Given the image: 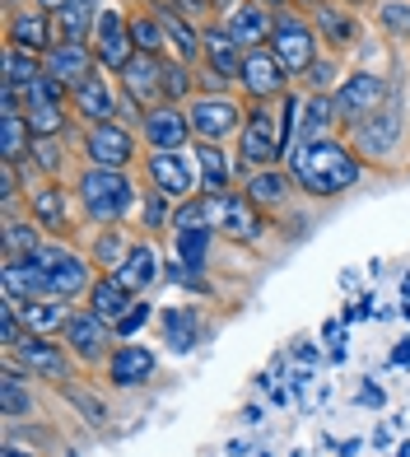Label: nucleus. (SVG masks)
<instances>
[{"label": "nucleus", "instance_id": "obj_1", "mask_svg": "<svg viewBox=\"0 0 410 457\" xmlns=\"http://www.w3.org/2000/svg\"><path fill=\"white\" fill-rule=\"evenodd\" d=\"M387 79H392V85H387V98L364 121H355V127L345 131L350 150L364 163H392L401 154V145H406V131H410V75H406V66H397Z\"/></svg>", "mask_w": 410, "mask_h": 457}, {"label": "nucleus", "instance_id": "obj_2", "mask_svg": "<svg viewBox=\"0 0 410 457\" xmlns=\"http://www.w3.org/2000/svg\"><path fill=\"white\" fill-rule=\"evenodd\" d=\"M284 169H290V178L299 182L303 196H340L350 192V187L364 178V159L350 150V140L345 136H332L322 145H308V150H290L284 154Z\"/></svg>", "mask_w": 410, "mask_h": 457}, {"label": "nucleus", "instance_id": "obj_3", "mask_svg": "<svg viewBox=\"0 0 410 457\" xmlns=\"http://www.w3.org/2000/svg\"><path fill=\"white\" fill-rule=\"evenodd\" d=\"M75 201H79V215H85L89 228H112L140 205V192L127 169H94L89 163L75 178Z\"/></svg>", "mask_w": 410, "mask_h": 457}, {"label": "nucleus", "instance_id": "obj_4", "mask_svg": "<svg viewBox=\"0 0 410 457\" xmlns=\"http://www.w3.org/2000/svg\"><path fill=\"white\" fill-rule=\"evenodd\" d=\"M24 262H33L37 271H43V280H47V289L56 299H89V289H94V280H98V271H94V262H89V253H75L70 243H61V238H47L37 253H29Z\"/></svg>", "mask_w": 410, "mask_h": 457}, {"label": "nucleus", "instance_id": "obj_5", "mask_svg": "<svg viewBox=\"0 0 410 457\" xmlns=\"http://www.w3.org/2000/svg\"><path fill=\"white\" fill-rule=\"evenodd\" d=\"M284 163V136H280V112L271 103H252L248 121L238 131V178H248L252 169H275Z\"/></svg>", "mask_w": 410, "mask_h": 457}, {"label": "nucleus", "instance_id": "obj_6", "mask_svg": "<svg viewBox=\"0 0 410 457\" xmlns=\"http://www.w3.org/2000/svg\"><path fill=\"white\" fill-rule=\"evenodd\" d=\"M266 47H271L280 66L299 79L322 56V37H317V29H313V19H308V14H294V10L280 5L275 10V33H271V43H266Z\"/></svg>", "mask_w": 410, "mask_h": 457}, {"label": "nucleus", "instance_id": "obj_7", "mask_svg": "<svg viewBox=\"0 0 410 457\" xmlns=\"http://www.w3.org/2000/svg\"><path fill=\"white\" fill-rule=\"evenodd\" d=\"M145 178L154 192H163L173 205L177 201H192L201 196V163H196V150H150L145 154Z\"/></svg>", "mask_w": 410, "mask_h": 457}, {"label": "nucleus", "instance_id": "obj_8", "mask_svg": "<svg viewBox=\"0 0 410 457\" xmlns=\"http://www.w3.org/2000/svg\"><path fill=\"white\" fill-rule=\"evenodd\" d=\"M187 117H192V136L196 140L224 145V140H238L242 121H248V108H242L234 94H196L187 103Z\"/></svg>", "mask_w": 410, "mask_h": 457}, {"label": "nucleus", "instance_id": "obj_9", "mask_svg": "<svg viewBox=\"0 0 410 457\" xmlns=\"http://www.w3.org/2000/svg\"><path fill=\"white\" fill-rule=\"evenodd\" d=\"M61 341H66V350H70V355L85 364V369H102V364H108V355L121 345L117 331H112V322H102L98 313H89V308H75L70 322L61 327Z\"/></svg>", "mask_w": 410, "mask_h": 457}, {"label": "nucleus", "instance_id": "obj_10", "mask_svg": "<svg viewBox=\"0 0 410 457\" xmlns=\"http://www.w3.org/2000/svg\"><path fill=\"white\" fill-rule=\"evenodd\" d=\"M89 47L98 56V71L108 75H121L135 56V37H131V14H121L117 5H98V19H94V37Z\"/></svg>", "mask_w": 410, "mask_h": 457}, {"label": "nucleus", "instance_id": "obj_11", "mask_svg": "<svg viewBox=\"0 0 410 457\" xmlns=\"http://www.w3.org/2000/svg\"><path fill=\"white\" fill-rule=\"evenodd\" d=\"M387 79L382 71H368V66H359V71H350L340 79V89L332 94V103H336V121H340V136L355 127V121H364L368 112L378 108V103L387 98Z\"/></svg>", "mask_w": 410, "mask_h": 457}, {"label": "nucleus", "instance_id": "obj_12", "mask_svg": "<svg viewBox=\"0 0 410 457\" xmlns=\"http://www.w3.org/2000/svg\"><path fill=\"white\" fill-rule=\"evenodd\" d=\"M24 205H29V215L43 224V234L47 238H61V243H70L75 238V215H70V187L61 182V178H43V182H33L29 192H24Z\"/></svg>", "mask_w": 410, "mask_h": 457}, {"label": "nucleus", "instance_id": "obj_13", "mask_svg": "<svg viewBox=\"0 0 410 457\" xmlns=\"http://www.w3.org/2000/svg\"><path fill=\"white\" fill-rule=\"evenodd\" d=\"M79 150H85V163H94V169H131L140 145H135V127H127V121H102V127H85Z\"/></svg>", "mask_w": 410, "mask_h": 457}, {"label": "nucleus", "instance_id": "obj_14", "mask_svg": "<svg viewBox=\"0 0 410 457\" xmlns=\"http://www.w3.org/2000/svg\"><path fill=\"white\" fill-rule=\"evenodd\" d=\"M61 43L56 14H47L43 5H10L5 10V47H19L29 56H47Z\"/></svg>", "mask_w": 410, "mask_h": 457}, {"label": "nucleus", "instance_id": "obj_15", "mask_svg": "<svg viewBox=\"0 0 410 457\" xmlns=\"http://www.w3.org/2000/svg\"><path fill=\"white\" fill-rule=\"evenodd\" d=\"M215 228L219 238H229L238 247H257L266 238V211L248 192H224L215 196Z\"/></svg>", "mask_w": 410, "mask_h": 457}, {"label": "nucleus", "instance_id": "obj_16", "mask_svg": "<svg viewBox=\"0 0 410 457\" xmlns=\"http://www.w3.org/2000/svg\"><path fill=\"white\" fill-rule=\"evenodd\" d=\"M5 360H14L19 369L29 373V378H43V383H52V387H61L66 378H75L70 373V350H66V341H52V337H24Z\"/></svg>", "mask_w": 410, "mask_h": 457}, {"label": "nucleus", "instance_id": "obj_17", "mask_svg": "<svg viewBox=\"0 0 410 457\" xmlns=\"http://www.w3.org/2000/svg\"><path fill=\"white\" fill-rule=\"evenodd\" d=\"M290 71L275 61L271 47H252L242 52V71H238V89L248 94L252 103H280L284 94H290Z\"/></svg>", "mask_w": 410, "mask_h": 457}, {"label": "nucleus", "instance_id": "obj_18", "mask_svg": "<svg viewBox=\"0 0 410 457\" xmlns=\"http://www.w3.org/2000/svg\"><path fill=\"white\" fill-rule=\"evenodd\" d=\"M70 108H75V117L85 121V127H102V121H117V117H121V89H117V75L94 71L85 85H75Z\"/></svg>", "mask_w": 410, "mask_h": 457}, {"label": "nucleus", "instance_id": "obj_19", "mask_svg": "<svg viewBox=\"0 0 410 457\" xmlns=\"http://www.w3.org/2000/svg\"><path fill=\"white\" fill-rule=\"evenodd\" d=\"M140 136H145V150H187L196 140L187 103H159V108H150L145 121H140Z\"/></svg>", "mask_w": 410, "mask_h": 457}, {"label": "nucleus", "instance_id": "obj_20", "mask_svg": "<svg viewBox=\"0 0 410 457\" xmlns=\"http://www.w3.org/2000/svg\"><path fill=\"white\" fill-rule=\"evenodd\" d=\"M154 369H159V360H154L150 345L121 341L112 355H108V364H102V378H108L117 392H135V387H145L154 378Z\"/></svg>", "mask_w": 410, "mask_h": 457}, {"label": "nucleus", "instance_id": "obj_21", "mask_svg": "<svg viewBox=\"0 0 410 457\" xmlns=\"http://www.w3.org/2000/svg\"><path fill=\"white\" fill-rule=\"evenodd\" d=\"M308 19H313L322 47L332 52V56L359 47V24H355V14L345 10V5H336V0H317V5H308Z\"/></svg>", "mask_w": 410, "mask_h": 457}, {"label": "nucleus", "instance_id": "obj_22", "mask_svg": "<svg viewBox=\"0 0 410 457\" xmlns=\"http://www.w3.org/2000/svg\"><path fill=\"white\" fill-rule=\"evenodd\" d=\"M201 43H205L201 66L238 85V71H242V43L229 33V24H224V19H205V24H201Z\"/></svg>", "mask_w": 410, "mask_h": 457}, {"label": "nucleus", "instance_id": "obj_23", "mask_svg": "<svg viewBox=\"0 0 410 457\" xmlns=\"http://www.w3.org/2000/svg\"><path fill=\"white\" fill-rule=\"evenodd\" d=\"M117 89L127 94V98H135L145 112L159 108V103H163V56L135 52V56H131V66L117 75Z\"/></svg>", "mask_w": 410, "mask_h": 457}, {"label": "nucleus", "instance_id": "obj_24", "mask_svg": "<svg viewBox=\"0 0 410 457\" xmlns=\"http://www.w3.org/2000/svg\"><path fill=\"white\" fill-rule=\"evenodd\" d=\"M224 24H229V33L242 43V52L252 47H266L275 33V10L261 5V0H234L229 10H224Z\"/></svg>", "mask_w": 410, "mask_h": 457}, {"label": "nucleus", "instance_id": "obj_25", "mask_svg": "<svg viewBox=\"0 0 410 457\" xmlns=\"http://www.w3.org/2000/svg\"><path fill=\"white\" fill-rule=\"evenodd\" d=\"M43 71L56 79V85H66L75 94V85H85V79L98 71V56L89 43H70V37H61V43L43 56Z\"/></svg>", "mask_w": 410, "mask_h": 457}, {"label": "nucleus", "instance_id": "obj_26", "mask_svg": "<svg viewBox=\"0 0 410 457\" xmlns=\"http://www.w3.org/2000/svg\"><path fill=\"white\" fill-rule=\"evenodd\" d=\"M150 10H154V19L163 24V37H168V56L187 61V66H201L205 43H201V24H196V19H187L182 10H173L168 0H154Z\"/></svg>", "mask_w": 410, "mask_h": 457}, {"label": "nucleus", "instance_id": "obj_27", "mask_svg": "<svg viewBox=\"0 0 410 457\" xmlns=\"http://www.w3.org/2000/svg\"><path fill=\"white\" fill-rule=\"evenodd\" d=\"M159 331H163V345H168L173 355H192L205 341V318L192 303H177V308H163L159 313Z\"/></svg>", "mask_w": 410, "mask_h": 457}, {"label": "nucleus", "instance_id": "obj_28", "mask_svg": "<svg viewBox=\"0 0 410 457\" xmlns=\"http://www.w3.org/2000/svg\"><path fill=\"white\" fill-rule=\"evenodd\" d=\"M242 192H248L261 211H284V205L294 201L299 182L290 178V169H284V163H275V169H252L248 178H242Z\"/></svg>", "mask_w": 410, "mask_h": 457}, {"label": "nucleus", "instance_id": "obj_29", "mask_svg": "<svg viewBox=\"0 0 410 457\" xmlns=\"http://www.w3.org/2000/svg\"><path fill=\"white\" fill-rule=\"evenodd\" d=\"M196 163H201V196H224L234 192V178H238V163L224 145H210V140H196Z\"/></svg>", "mask_w": 410, "mask_h": 457}, {"label": "nucleus", "instance_id": "obj_30", "mask_svg": "<svg viewBox=\"0 0 410 457\" xmlns=\"http://www.w3.org/2000/svg\"><path fill=\"white\" fill-rule=\"evenodd\" d=\"M14 308H19V318H24L29 337H61V327H66L70 313H75L70 299H56V295H47V299H14Z\"/></svg>", "mask_w": 410, "mask_h": 457}, {"label": "nucleus", "instance_id": "obj_31", "mask_svg": "<svg viewBox=\"0 0 410 457\" xmlns=\"http://www.w3.org/2000/svg\"><path fill=\"white\" fill-rule=\"evenodd\" d=\"M340 131L336 121V103L332 94H308L303 103V117H299V136H294V150H308V145H322Z\"/></svg>", "mask_w": 410, "mask_h": 457}, {"label": "nucleus", "instance_id": "obj_32", "mask_svg": "<svg viewBox=\"0 0 410 457\" xmlns=\"http://www.w3.org/2000/svg\"><path fill=\"white\" fill-rule=\"evenodd\" d=\"M163 276V262H159V247L150 243V238H135V247H131V257L121 262V271H117V280L131 289L135 299H145V289L154 285Z\"/></svg>", "mask_w": 410, "mask_h": 457}, {"label": "nucleus", "instance_id": "obj_33", "mask_svg": "<svg viewBox=\"0 0 410 457\" xmlns=\"http://www.w3.org/2000/svg\"><path fill=\"white\" fill-rule=\"evenodd\" d=\"M131 247H135V238H131L121 224L94 228V238H89V262H94V271H98V276H117L121 262L131 257Z\"/></svg>", "mask_w": 410, "mask_h": 457}, {"label": "nucleus", "instance_id": "obj_34", "mask_svg": "<svg viewBox=\"0 0 410 457\" xmlns=\"http://www.w3.org/2000/svg\"><path fill=\"white\" fill-rule=\"evenodd\" d=\"M33 378L24 369H19L14 360H5V369H0V415L14 425V420H24V415H33Z\"/></svg>", "mask_w": 410, "mask_h": 457}, {"label": "nucleus", "instance_id": "obj_35", "mask_svg": "<svg viewBox=\"0 0 410 457\" xmlns=\"http://www.w3.org/2000/svg\"><path fill=\"white\" fill-rule=\"evenodd\" d=\"M131 308H135V295H131V289L121 285L117 276H98V280H94V289H89V313H98L102 322L117 327L121 318L131 313Z\"/></svg>", "mask_w": 410, "mask_h": 457}, {"label": "nucleus", "instance_id": "obj_36", "mask_svg": "<svg viewBox=\"0 0 410 457\" xmlns=\"http://www.w3.org/2000/svg\"><path fill=\"white\" fill-rule=\"evenodd\" d=\"M215 238H219L215 224H210V228H182V234H173V253H177V262L187 266L192 276H205V271H210V247H215Z\"/></svg>", "mask_w": 410, "mask_h": 457}, {"label": "nucleus", "instance_id": "obj_37", "mask_svg": "<svg viewBox=\"0 0 410 457\" xmlns=\"http://www.w3.org/2000/svg\"><path fill=\"white\" fill-rule=\"evenodd\" d=\"M0 280H5V295L10 299H47L52 289L43 280V271H37L33 262L24 257H5V266H0Z\"/></svg>", "mask_w": 410, "mask_h": 457}, {"label": "nucleus", "instance_id": "obj_38", "mask_svg": "<svg viewBox=\"0 0 410 457\" xmlns=\"http://www.w3.org/2000/svg\"><path fill=\"white\" fill-rule=\"evenodd\" d=\"M0 243H5V257H29L47 243L43 224L33 215H5V228H0Z\"/></svg>", "mask_w": 410, "mask_h": 457}, {"label": "nucleus", "instance_id": "obj_39", "mask_svg": "<svg viewBox=\"0 0 410 457\" xmlns=\"http://www.w3.org/2000/svg\"><path fill=\"white\" fill-rule=\"evenodd\" d=\"M56 392H61V402H66L89 429H108V402H102L98 392H89L85 383H75V378H66Z\"/></svg>", "mask_w": 410, "mask_h": 457}, {"label": "nucleus", "instance_id": "obj_40", "mask_svg": "<svg viewBox=\"0 0 410 457\" xmlns=\"http://www.w3.org/2000/svg\"><path fill=\"white\" fill-rule=\"evenodd\" d=\"M94 19H98V0H70V5L56 14V29H61V37H70V43H89Z\"/></svg>", "mask_w": 410, "mask_h": 457}, {"label": "nucleus", "instance_id": "obj_41", "mask_svg": "<svg viewBox=\"0 0 410 457\" xmlns=\"http://www.w3.org/2000/svg\"><path fill=\"white\" fill-rule=\"evenodd\" d=\"M340 79H345L340 56L322 52L313 66H308V75H299V89H303V94H336V89H340Z\"/></svg>", "mask_w": 410, "mask_h": 457}, {"label": "nucleus", "instance_id": "obj_42", "mask_svg": "<svg viewBox=\"0 0 410 457\" xmlns=\"http://www.w3.org/2000/svg\"><path fill=\"white\" fill-rule=\"evenodd\" d=\"M192 98H196V66L163 56V103H192Z\"/></svg>", "mask_w": 410, "mask_h": 457}, {"label": "nucleus", "instance_id": "obj_43", "mask_svg": "<svg viewBox=\"0 0 410 457\" xmlns=\"http://www.w3.org/2000/svg\"><path fill=\"white\" fill-rule=\"evenodd\" d=\"M29 163H33V173H43V178H66V140L61 136H33Z\"/></svg>", "mask_w": 410, "mask_h": 457}, {"label": "nucleus", "instance_id": "obj_44", "mask_svg": "<svg viewBox=\"0 0 410 457\" xmlns=\"http://www.w3.org/2000/svg\"><path fill=\"white\" fill-rule=\"evenodd\" d=\"M131 37H135V52L168 56V37H163V24L154 19V10H150V5L131 14Z\"/></svg>", "mask_w": 410, "mask_h": 457}, {"label": "nucleus", "instance_id": "obj_45", "mask_svg": "<svg viewBox=\"0 0 410 457\" xmlns=\"http://www.w3.org/2000/svg\"><path fill=\"white\" fill-rule=\"evenodd\" d=\"M140 228H145V238L150 234H173V201L163 192H154V187L140 196Z\"/></svg>", "mask_w": 410, "mask_h": 457}, {"label": "nucleus", "instance_id": "obj_46", "mask_svg": "<svg viewBox=\"0 0 410 457\" xmlns=\"http://www.w3.org/2000/svg\"><path fill=\"white\" fill-rule=\"evenodd\" d=\"M43 75V56H29V52H19V47H5V85L24 94L33 79Z\"/></svg>", "mask_w": 410, "mask_h": 457}, {"label": "nucleus", "instance_id": "obj_47", "mask_svg": "<svg viewBox=\"0 0 410 457\" xmlns=\"http://www.w3.org/2000/svg\"><path fill=\"white\" fill-rule=\"evenodd\" d=\"M378 24L406 43V37H410V0H382V5H378Z\"/></svg>", "mask_w": 410, "mask_h": 457}, {"label": "nucleus", "instance_id": "obj_48", "mask_svg": "<svg viewBox=\"0 0 410 457\" xmlns=\"http://www.w3.org/2000/svg\"><path fill=\"white\" fill-rule=\"evenodd\" d=\"M24 337H29V331H24V318H19L14 299H5V303H0V345H5V355H10V350L24 341Z\"/></svg>", "mask_w": 410, "mask_h": 457}, {"label": "nucleus", "instance_id": "obj_49", "mask_svg": "<svg viewBox=\"0 0 410 457\" xmlns=\"http://www.w3.org/2000/svg\"><path fill=\"white\" fill-rule=\"evenodd\" d=\"M150 318H154V303H145V299H135V308L127 318H121L112 331H117V341H131V337H140V331L150 327Z\"/></svg>", "mask_w": 410, "mask_h": 457}, {"label": "nucleus", "instance_id": "obj_50", "mask_svg": "<svg viewBox=\"0 0 410 457\" xmlns=\"http://www.w3.org/2000/svg\"><path fill=\"white\" fill-rule=\"evenodd\" d=\"M229 85L234 79H224V75H215V71H196V94H229Z\"/></svg>", "mask_w": 410, "mask_h": 457}, {"label": "nucleus", "instance_id": "obj_51", "mask_svg": "<svg viewBox=\"0 0 410 457\" xmlns=\"http://www.w3.org/2000/svg\"><path fill=\"white\" fill-rule=\"evenodd\" d=\"M359 402H364V406H382L387 397H382V387H378V383H364V387H359Z\"/></svg>", "mask_w": 410, "mask_h": 457}, {"label": "nucleus", "instance_id": "obj_52", "mask_svg": "<svg viewBox=\"0 0 410 457\" xmlns=\"http://www.w3.org/2000/svg\"><path fill=\"white\" fill-rule=\"evenodd\" d=\"M392 364H401V369H410V341H401V345L392 350Z\"/></svg>", "mask_w": 410, "mask_h": 457}, {"label": "nucleus", "instance_id": "obj_53", "mask_svg": "<svg viewBox=\"0 0 410 457\" xmlns=\"http://www.w3.org/2000/svg\"><path fill=\"white\" fill-rule=\"evenodd\" d=\"M0 457H37V453H29L24 444H5V448H0Z\"/></svg>", "mask_w": 410, "mask_h": 457}, {"label": "nucleus", "instance_id": "obj_54", "mask_svg": "<svg viewBox=\"0 0 410 457\" xmlns=\"http://www.w3.org/2000/svg\"><path fill=\"white\" fill-rule=\"evenodd\" d=\"M401 299H410V271L401 276Z\"/></svg>", "mask_w": 410, "mask_h": 457}, {"label": "nucleus", "instance_id": "obj_55", "mask_svg": "<svg viewBox=\"0 0 410 457\" xmlns=\"http://www.w3.org/2000/svg\"><path fill=\"white\" fill-rule=\"evenodd\" d=\"M261 5H271V10H280V5H284V0H261Z\"/></svg>", "mask_w": 410, "mask_h": 457}, {"label": "nucleus", "instance_id": "obj_56", "mask_svg": "<svg viewBox=\"0 0 410 457\" xmlns=\"http://www.w3.org/2000/svg\"><path fill=\"white\" fill-rule=\"evenodd\" d=\"M401 313H406V318H410V303H406V308H401Z\"/></svg>", "mask_w": 410, "mask_h": 457}]
</instances>
